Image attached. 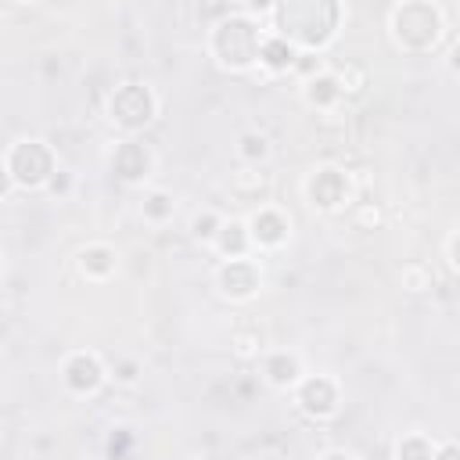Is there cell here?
<instances>
[{
  "mask_svg": "<svg viewBox=\"0 0 460 460\" xmlns=\"http://www.w3.org/2000/svg\"><path fill=\"white\" fill-rule=\"evenodd\" d=\"M280 25V40H295L302 47H323L338 25V7L327 0H288L273 11Z\"/></svg>",
  "mask_w": 460,
  "mask_h": 460,
  "instance_id": "cell-1",
  "label": "cell"
},
{
  "mask_svg": "<svg viewBox=\"0 0 460 460\" xmlns=\"http://www.w3.org/2000/svg\"><path fill=\"white\" fill-rule=\"evenodd\" d=\"M212 50H216V58H219L223 65H230V68H248V65L259 58V29H255L248 18L234 14V18L219 22V29H216V36H212Z\"/></svg>",
  "mask_w": 460,
  "mask_h": 460,
  "instance_id": "cell-2",
  "label": "cell"
},
{
  "mask_svg": "<svg viewBox=\"0 0 460 460\" xmlns=\"http://www.w3.org/2000/svg\"><path fill=\"white\" fill-rule=\"evenodd\" d=\"M395 40L410 50H428L438 40V11L431 4H402L395 7Z\"/></svg>",
  "mask_w": 460,
  "mask_h": 460,
  "instance_id": "cell-3",
  "label": "cell"
},
{
  "mask_svg": "<svg viewBox=\"0 0 460 460\" xmlns=\"http://www.w3.org/2000/svg\"><path fill=\"white\" fill-rule=\"evenodd\" d=\"M54 172V158L50 151L40 144V140H25L11 151V162H7V176L22 187H40L47 176Z\"/></svg>",
  "mask_w": 460,
  "mask_h": 460,
  "instance_id": "cell-4",
  "label": "cell"
},
{
  "mask_svg": "<svg viewBox=\"0 0 460 460\" xmlns=\"http://www.w3.org/2000/svg\"><path fill=\"white\" fill-rule=\"evenodd\" d=\"M151 115H155V97H151L147 86L126 83V86L115 90V97H111V119H115L119 126L140 129V126L151 122Z\"/></svg>",
  "mask_w": 460,
  "mask_h": 460,
  "instance_id": "cell-5",
  "label": "cell"
},
{
  "mask_svg": "<svg viewBox=\"0 0 460 460\" xmlns=\"http://www.w3.org/2000/svg\"><path fill=\"white\" fill-rule=\"evenodd\" d=\"M111 169H115V176H119V180H126V183L144 180V176H147V169H151V155H147V147H144V144L126 140V144H119V147H115Z\"/></svg>",
  "mask_w": 460,
  "mask_h": 460,
  "instance_id": "cell-6",
  "label": "cell"
},
{
  "mask_svg": "<svg viewBox=\"0 0 460 460\" xmlns=\"http://www.w3.org/2000/svg\"><path fill=\"white\" fill-rule=\"evenodd\" d=\"M345 194H349V180H345L338 169H320V172L309 180V198H313V205H320V208L341 205Z\"/></svg>",
  "mask_w": 460,
  "mask_h": 460,
  "instance_id": "cell-7",
  "label": "cell"
},
{
  "mask_svg": "<svg viewBox=\"0 0 460 460\" xmlns=\"http://www.w3.org/2000/svg\"><path fill=\"white\" fill-rule=\"evenodd\" d=\"M219 288L230 298H248L259 288V270L252 262H244V259H234V262H226L219 270Z\"/></svg>",
  "mask_w": 460,
  "mask_h": 460,
  "instance_id": "cell-8",
  "label": "cell"
},
{
  "mask_svg": "<svg viewBox=\"0 0 460 460\" xmlns=\"http://www.w3.org/2000/svg\"><path fill=\"white\" fill-rule=\"evenodd\" d=\"M298 402H302L305 413H313V417H327V413L334 410L338 395H334V385H331L327 377H309V381L298 388Z\"/></svg>",
  "mask_w": 460,
  "mask_h": 460,
  "instance_id": "cell-9",
  "label": "cell"
},
{
  "mask_svg": "<svg viewBox=\"0 0 460 460\" xmlns=\"http://www.w3.org/2000/svg\"><path fill=\"white\" fill-rule=\"evenodd\" d=\"M101 363L93 356H72L68 367H65V381L72 392H93L101 385Z\"/></svg>",
  "mask_w": 460,
  "mask_h": 460,
  "instance_id": "cell-10",
  "label": "cell"
},
{
  "mask_svg": "<svg viewBox=\"0 0 460 460\" xmlns=\"http://www.w3.org/2000/svg\"><path fill=\"white\" fill-rule=\"evenodd\" d=\"M252 237H255L259 244H280V241L288 237L284 216H280V212H255V219H252Z\"/></svg>",
  "mask_w": 460,
  "mask_h": 460,
  "instance_id": "cell-11",
  "label": "cell"
},
{
  "mask_svg": "<svg viewBox=\"0 0 460 460\" xmlns=\"http://www.w3.org/2000/svg\"><path fill=\"white\" fill-rule=\"evenodd\" d=\"M259 61L266 68H291L295 65V50L284 40H266V43H259Z\"/></svg>",
  "mask_w": 460,
  "mask_h": 460,
  "instance_id": "cell-12",
  "label": "cell"
},
{
  "mask_svg": "<svg viewBox=\"0 0 460 460\" xmlns=\"http://www.w3.org/2000/svg\"><path fill=\"white\" fill-rule=\"evenodd\" d=\"M79 262H83V273H90V277H108L111 270H115V252L111 248H86L83 255H79Z\"/></svg>",
  "mask_w": 460,
  "mask_h": 460,
  "instance_id": "cell-13",
  "label": "cell"
},
{
  "mask_svg": "<svg viewBox=\"0 0 460 460\" xmlns=\"http://www.w3.org/2000/svg\"><path fill=\"white\" fill-rule=\"evenodd\" d=\"M266 377H270L273 385H291V381L298 377V363H295L291 356H270V359H266Z\"/></svg>",
  "mask_w": 460,
  "mask_h": 460,
  "instance_id": "cell-14",
  "label": "cell"
},
{
  "mask_svg": "<svg viewBox=\"0 0 460 460\" xmlns=\"http://www.w3.org/2000/svg\"><path fill=\"white\" fill-rule=\"evenodd\" d=\"M338 93H341V90H338V79H334V75H316V79L309 83V90H305V97H309L313 104H320V108H327Z\"/></svg>",
  "mask_w": 460,
  "mask_h": 460,
  "instance_id": "cell-15",
  "label": "cell"
},
{
  "mask_svg": "<svg viewBox=\"0 0 460 460\" xmlns=\"http://www.w3.org/2000/svg\"><path fill=\"white\" fill-rule=\"evenodd\" d=\"M244 244H248V237H244V226H241V223H226V226H219V248H223L226 255H241Z\"/></svg>",
  "mask_w": 460,
  "mask_h": 460,
  "instance_id": "cell-16",
  "label": "cell"
},
{
  "mask_svg": "<svg viewBox=\"0 0 460 460\" xmlns=\"http://www.w3.org/2000/svg\"><path fill=\"white\" fill-rule=\"evenodd\" d=\"M399 460H431V446L420 435H410L399 442Z\"/></svg>",
  "mask_w": 460,
  "mask_h": 460,
  "instance_id": "cell-17",
  "label": "cell"
},
{
  "mask_svg": "<svg viewBox=\"0 0 460 460\" xmlns=\"http://www.w3.org/2000/svg\"><path fill=\"white\" fill-rule=\"evenodd\" d=\"M144 212H147L151 219H165V216L172 212V201H169L165 194H151V198H147V205H144Z\"/></svg>",
  "mask_w": 460,
  "mask_h": 460,
  "instance_id": "cell-18",
  "label": "cell"
},
{
  "mask_svg": "<svg viewBox=\"0 0 460 460\" xmlns=\"http://www.w3.org/2000/svg\"><path fill=\"white\" fill-rule=\"evenodd\" d=\"M241 144H244V147H241V151H244V158H262V155H266V140H262V137H255V133H248Z\"/></svg>",
  "mask_w": 460,
  "mask_h": 460,
  "instance_id": "cell-19",
  "label": "cell"
},
{
  "mask_svg": "<svg viewBox=\"0 0 460 460\" xmlns=\"http://www.w3.org/2000/svg\"><path fill=\"white\" fill-rule=\"evenodd\" d=\"M212 226H216V216H198V219H194V234H198V237H208V234H216Z\"/></svg>",
  "mask_w": 460,
  "mask_h": 460,
  "instance_id": "cell-20",
  "label": "cell"
},
{
  "mask_svg": "<svg viewBox=\"0 0 460 460\" xmlns=\"http://www.w3.org/2000/svg\"><path fill=\"white\" fill-rule=\"evenodd\" d=\"M126 446H129V435H126V431H119V442L111 438V460H122V453H126Z\"/></svg>",
  "mask_w": 460,
  "mask_h": 460,
  "instance_id": "cell-21",
  "label": "cell"
},
{
  "mask_svg": "<svg viewBox=\"0 0 460 460\" xmlns=\"http://www.w3.org/2000/svg\"><path fill=\"white\" fill-rule=\"evenodd\" d=\"M431 460H460V456H456V449H453V446H442V453H438V456H431Z\"/></svg>",
  "mask_w": 460,
  "mask_h": 460,
  "instance_id": "cell-22",
  "label": "cell"
},
{
  "mask_svg": "<svg viewBox=\"0 0 460 460\" xmlns=\"http://www.w3.org/2000/svg\"><path fill=\"white\" fill-rule=\"evenodd\" d=\"M320 460H352L349 453H327V456H320Z\"/></svg>",
  "mask_w": 460,
  "mask_h": 460,
  "instance_id": "cell-23",
  "label": "cell"
},
{
  "mask_svg": "<svg viewBox=\"0 0 460 460\" xmlns=\"http://www.w3.org/2000/svg\"><path fill=\"white\" fill-rule=\"evenodd\" d=\"M7 180H11V176H7V169H0V194L7 190Z\"/></svg>",
  "mask_w": 460,
  "mask_h": 460,
  "instance_id": "cell-24",
  "label": "cell"
}]
</instances>
